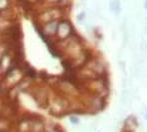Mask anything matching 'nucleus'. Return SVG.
<instances>
[{"label": "nucleus", "mask_w": 147, "mask_h": 132, "mask_svg": "<svg viewBox=\"0 0 147 132\" xmlns=\"http://www.w3.org/2000/svg\"><path fill=\"white\" fill-rule=\"evenodd\" d=\"M25 77V73H24V68L20 67V64H15L13 68H10L6 72L1 78V84H3V88H6V91L10 89V88L15 87L20 81Z\"/></svg>", "instance_id": "obj_1"}, {"label": "nucleus", "mask_w": 147, "mask_h": 132, "mask_svg": "<svg viewBox=\"0 0 147 132\" xmlns=\"http://www.w3.org/2000/svg\"><path fill=\"white\" fill-rule=\"evenodd\" d=\"M74 28H73L72 23L68 19H61L58 23V30H57V40H65L74 35Z\"/></svg>", "instance_id": "obj_2"}, {"label": "nucleus", "mask_w": 147, "mask_h": 132, "mask_svg": "<svg viewBox=\"0 0 147 132\" xmlns=\"http://www.w3.org/2000/svg\"><path fill=\"white\" fill-rule=\"evenodd\" d=\"M59 20H52V22L43 23L40 25V33L43 37H47V39H55L57 30H58Z\"/></svg>", "instance_id": "obj_3"}, {"label": "nucleus", "mask_w": 147, "mask_h": 132, "mask_svg": "<svg viewBox=\"0 0 147 132\" xmlns=\"http://www.w3.org/2000/svg\"><path fill=\"white\" fill-rule=\"evenodd\" d=\"M105 104H106L105 97L99 96V94H93L88 100V108H91L93 113H97V112H99V111H102L103 108H105Z\"/></svg>", "instance_id": "obj_4"}, {"label": "nucleus", "mask_w": 147, "mask_h": 132, "mask_svg": "<svg viewBox=\"0 0 147 132\" xmlns=\"http://www.w3.org/2000/svg\"><path fill=\"white\" fill-rule=\"evenodd\" d=\"M32 117H23L18 123V132H30Z\"/></svg>", "instance_id": "obj_5"}, {"label": "nucleus", "mask_w": 147, "mask_h": 132, "mask_svg": "<svg viewBox=\"0 0 147 132\" xmlns=\"http://www.w3.org/2000/svg\"><path fill=\"white\" fill-rule=\"evenodd\" d=\"M138 126V122H137V118L135 116H128L125 120V131L127 132H133Z\"/></svg>", "instance_id": "obj_6"}, {"label": "nucleus", "mask_w": 147, "mask_h": 132, "mask_svg": "<svg viewBox=\"0 0 147 132\" xmlns=\"http://www.w3.org/2000/svg\"><path fill=\"white\" fill-rule=\"evenodd\" d=\"M10 118L0 116V132H9L10 131Z\"/></svg>", "instance_id": "obj_7"}, {"label": "nucleus", "mask_w": 147, "mask_h": 132, "mask_svg": "<svg viewBox=\"0 0 147 132\" xmlns=\"http://www.w3.org/2000/svg\"><path fill=\"white\" fill-rule=\"evenodd\" d=\"M109 10L115 13L116 15H118L121 13V3H119V0H111L109 1Z\"/></svg>", "instance_id": "obj_8"}, {"label": "nucleus", "mask_w": 147, "mask_h": 132, "mask_svg": "<svg viewBox=\"0 0 147 132\" xmlns=\"http://www.w3.org/2000/svg\"><path fill=\"white\" fill-rule=\"evenodd\" d=\"M72 5V0H59L58 1V6L64 10L65 8H69Z\"/></svg>", "instance_id": "obj_9"}, {"label": "nucleus", "mask_w": 147, "mask_h": 132, "mask_svg": "<svg viewBox=\"0 0 147 132\" xmlns=\"http://www.w3.org/2000/svg\"><path fill=\"white\" fill-rule=\"evenodd\" d=\"M10 8V0H0V12Z\"/></svg>", "instance_id": "obj_10"}, {"label": "nucleus", "mask_w": 147, "mask_h": 132, "mask_svg": "<svg viewBox=\"0 0 147 132\" xmlns=\"http://www.w3.org/2000/svg\"><path fill=\"white\" fill-rule=\"evenodd\" d=\"M76 19H77V22H79V23H82L84 19H87V12H81V13H78L76 16Z\"/></svg>", "instance_id": "obj_11"}, {"label": "nucleus", "mask_w": 147, "mask_h": 132, "mask_svg": "<svg viewBox=\"0 0 147 132\" xmlns=\"http://www.w3.org/2000/svg\"><path fill=\"white\" fill-rule=\"evenodd\" d=\"M69 121H71L73 125H78L79 123V118L76 117V116H71V117H69Z\"/></svg>", "instance_id": "obj_12"}, {"label": "nucleus", "mask_w": 147, "mask_h": 132, "mask_svg": "<svg viewBox=\"0 0 147 132\" xmlns=\"http://www.w3.org/2000/svg\"><path fill=\"white\" fill-rule=\"evenodd\" d=\"M49 3H52V4H58V1L59 0H48Z\"/></svg>", "instance_id": "obj_13"}, {"label": "nucleus", "mask_w": 147, "mask_h": 132, "mask_svg": "<svg viewBox=\"0 0 147 132\" xmlns=\"http://www.w3.org/2000/svg\"><path fill=\"white\" fill-rule=\"evenodd\" d=\"M1 43H3V33L0 32V44H1Z\"/></svg>", "instance_id": "obj_14"}, {"label": "nucleus", "mask_w": 147, "mask_h": 132, "mask_svg": "<svg viewBox=\"0 0 147 132\" xmlns=\"http://www.w3.org/2000/svg\"><path fill=\"white\" fill-rule=\"evenodd\" d=\"M143 5H145V9L147 10V0H145V1H143Z\"/></svg>", "instance_id": "obj_15"}, {"label": "nucleus", "mask_w": 147, "mask_h": 132, "mask_svg": "<svg viewBox=\"0 0 147 132\" xmlns=\"http://www.w3.org/2000/svg\"><path fill=\"white\" fill-rule=\"evenodd\" d=\"M3 91V84H1V79H0V92Z\"/></svg>", "instance_id": "obj_16"}, {"label": "nucleus", "mask_w": 147, "mask_h": 132, "mask_svg": "<svg viewBox=\"0 0 147 132\" xmlns=\"http://www.w3.org/2000/svg\"><path fill=\"white\" fill-rule=\"evenodd\" d=\"M29 1H32V3H34V1H39V0H29Z\"/></svg>", "instance_id": "obj_17"}, {"label": "nucleus", "mask_w": 147, "mask_h": 132, "mask_svg": "<svg viewBox=\"0 0 147 132\" xmlns=\"http://www.w3.org/2000/svg\"><path fill=\"white\" fill-rule=\"evenodd\" d=\"M146 118H147V114H146Z\"/></svg>", "instance_id": "obj_18"}]
</instances>
